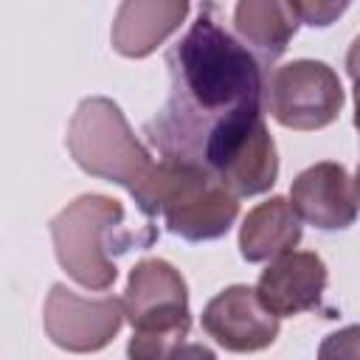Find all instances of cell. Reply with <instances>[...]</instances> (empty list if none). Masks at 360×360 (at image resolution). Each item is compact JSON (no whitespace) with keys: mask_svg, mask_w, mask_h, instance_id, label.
I'll use <instances>...</instances> for the list:
<instances>
[{"mask_svg":"<svg viewBox=\"0 0 360 360\" xmlns=\"http://www.w3.org/2000/svg\"><path fill=\"white\" fill-rule=\"evenodd\" d=\"M217 11L219 6L202 3L188 31L166 51L169 98L143 124L146 141L163 160L197 163L217 124L264 110L270 68L219 22Z\"/></svg>","mask_w":360,"mask_h":360,"instance_id":"1","label":"cell"},{"mask_svg":"<svg viewBox=\"0 0 360 360\" xmlns=\"http://www.w3.org/2000/svg\"><path fill=\"white\" fill-rule=\"evenodd\" d=\"M346 73L352 82H360V34L352 39L349 53H346Z\"/></svg>","mask_w":360,"mask_h":360,"instance_id":"18","label":"cell"},{"mask_svg":"<svg viewBox=\"0 0 360 360\" xmlns=\"http://www.w3.org/2000/svg\"><path fill=\"white\" fill-rule=\"evenodd\" d=\"M197 163L219 177L236 197L270 191L278 180V152L264 124V110H250L217 124Z\"/></svg>","mask_w":360,"mask_h":360,"instance_id":"6","label":"cell"},{"mask_svg":"<svg viewBox=\"0 0 360 360\" xmlns=\"http://www.w3.org/2000/svg\"><path fill=\"white\" fill-rule=\"evenodd\" d=\"M326 281L329 270L315 250H292L262 270L256 295L276 318H292L321 307Z\"/></svg>","mask_w":360,"mask_h":360,"instance_id":"11","label":"cell"},{"mask_svg":"<svg viewBox=\"0 0 360 360\" xmlns=\"http://www.w3.org/2000/svg\"><path fill=\"white\" fill-rule=\"evenodd\" d=\"M301 219L287 197L273 194L270 200L253 205L239 225V253L245 262H273L292 253L301 242Z\"/></svg>","mask_w":360,"mask_h":360,"instance_id":"14","label":"cell"},{"mask_svg":"<svg viewBox=\"0 0 360 360\" xmlns=\"http://www.w3.org/2000/svg\"><path fill=\"white\" fill-rule=\"evenodd\" d=\"M290 205L298 219L318 231H343L357 219L354 180L343 163L321 160L295 174L290 186Z\"/></svg>","mask_w":360,"mask_h":360,"instance_id":"10","label":"cell"},{"mask_svg":"<svg viewBox=\"0 0 360 360\" xmlns=\"http://www.w3.org/2000/svg\"><path fill=\"white\" fill-rule=\"evenodd\" d=\"M202 329L225 352L250 354L276 343L278 318L259 301L256 287L231 284L205 304Z\"/></svg>","mask_w":360,"mask_h":360,"instance_id":"9","label":"cell"},{"mask_svg":"<svg viewBox=\"0 0 360 360\" xmlns=\"http://www.w3.org/2000/svg\"><path fill=\"white\" fill-rule=\"evenodd\" d=\"M186 0H124L115 11L110 42L127 59H143L158 51L186 20Z\"/></svg>","mask_w":360,"mask_h":360,"instance_id":"12","label":"cell"},{"mask_svg":"<svg viewBox=\"0 0 360 360\" xmlns=\"http://www.w3.org/2000/svg\"><path fill=\"white\" fill-rule=\"evenodd\" d=\"M65 146L84 174L124 186L132 197L141 194L158 166L152 152L135 138L121 107L107 96L79 101L68 124Z\"/></svg>","mask_w":360,"mask_h":360,"instance_id":"4","label":"cell"},{"mask_svg":"<svg viewBox=\"0 0 360 360\" xmlns=\"http://www.w3.org/2000/svg\"><path fill=\"white\" fill-rule=\"evenodd\" d=\"M127 211L107 194H79L51 219V242L59 267L84 290H110L118 278L115 259L141 239L124 225Z\"/></svg>","mask_w":360,"mask_h":360,"instance_id":"3","label":"cell"},{"mask_svg":"<svg viewBox=\"0 0 360 360\" xmlns=\"http://www.w3.org/2000/svg\"><path fill=\"white\" fill-rule=\"evenodd\" d=\"M298 25L295 0H239L233 6L236 39L267 68L287 51Z\"/></svg>","mask_w":360,"mask_h":360,"instance_id":"13","label":"cell"},{"mask_svg":"<svg viewBox=\"0 0 360 360\" xmlns=\"http://www.w3.org/2000/svg\"><path fill=\"white\" fill-rule=\"evenodd\" d=\"M132 200L143 217L163 219L186 242L219 239L239 217V197L205 166L186 160L160 158L155 174Z\"/></svg>","mask_w":360,"mask_h":360,"instance_id":"2","label":"cell"},{"mask_svg":"<svg viewBox=\"0 0 360 360\" xmlns=\"http://www.w3.org/2000/svg\"><path fill=\"white\" fill-rule=\"evenodd\" d=\"M318 360H360V323L329 332L318 346Z\"/></svg>","mask_w":360,"mask_h":360,"instance_id":"15","label":"cell"},{"mask_svg":"<svg viewBox=\"0 0 360 360\" xmlns=\"http://www.w3.org/2000/svg\"><path fill=\"white\" fill-rule=\"evenodd\" d=\"M124 321V298H87L62 281L51 287L42 307V326L48 340L70 354H93L107 349L121 332Z\"/></svg>","mask_w":360,"mask_h":360,"instance_id":"8","label":"cell"},{"mask_svg":"<svg viewBox=\"0 0 360 360\" xmlns=\"http://www.w3.org/2000/svg\"><path fill=\"white\" fill-rule=\"evenodd\" d=\"M354 194H357V205H360V166L354 172Z\"/></svg>","mask_w":360,"mask_h":360,"instance_id":"19","label":"cell"},{"mask_svg":"<svg viewBox=\"0 0 360 360\" xmlns=\"http://www.w3.org/2000/svg\"><path fill=\"white\" fill-rule=\"evenodd\" d=\"M295 8H298L301 22L323 28V25H329L335 17H340L349 6H346V3H323V0H315V3H312V0H309V3H298V0H295Z\"/></svg>","mask_w":360,"mask_h":360,"instance_id":"16","label":"cell"},{"mask_svg":"<svg viewBox=\"0 0 360 360\" xmlns=\"http://www.w3.org/2000/svg\"><path fill=\"white\" fill-rule=\"evenodd\" d=\"M166 360H217L214 349H208L205 343H191V340H183L180 346H174L169 352Z\"/></svg>","mask_w":360,"mask_h":360,"instance_id":"17","label":"cell"},{"mask_svg":"<svg viewBox=\"0 0 360 360\" xmlns=\"http://www.w3.org/2000/svg\"><path fill=\"white\" fill-rule=\"evenodd\" d=\"M124 315L132 323L129 360H166L188 338L191 309L183 273L166 259H141L127 278Z\"/></svg>","mask_w":360,"mask_h":360,"instance_id":"5","label":"cell"},{"mask_svg":"<svg viewBox=\"0 0 360 360\" xmlns=\"http://www.w3.org/2000/svg\"><path fill=\"white\" fill-rule=\"evenodd\" d=\"M346 93L338 73L318 59H292L270 70L264 87V112L276 124L298 132L329 127L343 110Z\"/></svg>","mask_w":360,"mask_h":360,"instance_id":"7","label":"cell"}]
</instances>
